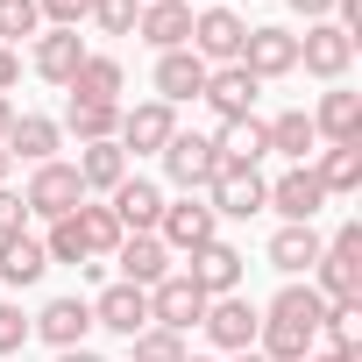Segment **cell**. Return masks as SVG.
<instances>
[{"instance_id":"1","label":"cell","mask_w":362,"mask_h":362,"mask_svg":"<svg viewBox=\"0 0 362 362\" xmlns=\"http://www.w3.org/2000/svg\"><path fill=\"white\" fill-rule=\"evenodd\" d=\"M320 320H327V298L313 284H284L256 320V355L263 362H305L320 348Z\"/></svg>"},{"instance_id":"2","label":"cell","mask_w":362,"mask_h":362,"mask_svg":"<svg viewBox=\"0 0 362 362\" xmlns=\"http://www.w3.org/2000/svg\"><path fill=\"white\" fill-rule=\"evenodd\" d=\"M121 249V221H114V206H78V214H64V221H50V235H43V256L50 263H100V256H114Z\"/></svg>"},{"instance_id":"3","label":"cell","mask_w":362,"mask_h":362,"mask_svg":"<svg viewBox=\"0 0 362 362\" xmlns=\"http://www.w3.org/2000/svg\"><path fill=\"white\" fill-rule=\"evenodd\" d=\"M327 305H348V298H362V228L348 221L327 249H320V263H313V277H305Z\"/></svg>"},{"instance_id":"4","label":"cell","mask_w":362,"mask_h":362,"mask_svg":"<svg viewBox=\"0 0 362 362\" xmlns=\"http://www.w3.org/2000/svg\"><path fill=\"white\" fill-rule=\"evenodd\" d=\"M199 199L214 206V221H256V214L270 206V177H263L256 163H221L214 185H206Z\"/></svg>"},{"instance_id":"5","label":"cell","mask_w":362,"mask_h":362,"mask_svg":"<svg viewBox=\"0 0 362 362\" xmlns=\"http://www.w3.org/2000/svg\"><path fill=\"white\" fill-rule=\"evenodd\" d=\"M242 43H249V22L235 15V8H199L192 15V57L206 64V71H221V64H242Z\"/></svg>"},{"instance_id":"6","label":"cell","mask_w":362,"mask_h":362,"mask_svg":"<svg viewBox=\"0 0 362 362\" xmlns=\"http://www.w3.org/2000/svg\"><path fill=\"white\" fill-rule=\"evenodd\" d=\"M22 206L36 214V221H64V214H78L86 206V185H78V170L71 163H36L29 170V192H22Z\"/></svg>"},{"instance_id":"7","label":"cell","mask_w":362,"mask_h":362,"mask_svg":"<svg viewBox=\"0 0 362 362\" xmlns=\"http://www.w3.org/2000/svg\"><path fill=\"white\" fill-rule=\"evenodd\" d=\"M206 320V291L185 277V270H170L163 284H149V327H163V334H192Z\"/></svg>"},{"instance_id":"8","label":"cell","mask_w":362,"mask_h":362,"mask_svg":"<svg viewBox=\"0 0 362 362\" xmlns=\"http://www.w3.org/2000/svg\"><path fill=\"white\" fill-rule=\"evenodd\" d=\"M214 170H221L214 135H185V128H177V135L163 142V177H170L177 192H206V185H214Z\"/></svg>"},{"instance_id":"9","label":"cell","mask_w":362,"mask_h":362,"mask_svg":"<svg viewBox=\"0 0 362 362\" xmlns=\"http://www.w3.org/2000/svg\"><path fill=\"white\" fill-rule=\"evenodd\" d=\"M348 64H355V36H348V29H334V22H305V36H298V71H313V78L341 86V78H348Z\"/></svg>"},{"instance_id":"10","label":"cell","mask_w":362,"mask_h":362,"mask_svg":"<svg viewBox=\"0 0 362 362\" xmlns=\"http://www.w3.org/2000/svg\"><path fill=\"white\" fill-rule=\"evenodd\" d=\"M214 235H221V221H214V206H206L199 192L163 199V221H156V242H163V249L192 256V249H199V242H214Z\"/></svg>"},{"instance_id":"11","label":"cell","mask_w":362,"mask_h":362,"mask_svg":"<svg viewBox=\"0 0 362 362\" xmlns=\"http://www.w3.org/2000/svg\"><path fill=\"white\" fill-rule=\"evenodd\" d=\"M177 135V107H163V100H142V107H121V128H114V142L121 149H135V156H163V142Z\"/></svg>"},{"instance_id":"12","label":"cell","mask_w":362,"mask_h":362,"mask_svg":"<svg viewBox=\"0 0 362 362\" xmlns=\"http://www.w3.org/2000/svg\"><path fill=\"white\" fill-rule=\"evenodd\" d=\"M242 263H249V256H242L235 242H221V235H214V242H199V249H192L185 277H192L206 298H228V291H242Z\"/></svg>"},{"instance_id":"13","label":"cell","mask_w":362,"mask_h":362,"mask_svg":"<svg viewBox=\"0 0 362 362\" xmlns=\"http://www.w3.org/2000/svg\"><path fill=\"white\" fill-rule=\"evenodd\" d=\"M86 334H93V298H50L29 320V341H50L57 355L64 348H86Z\"/></svg>"},{"instance_id":"14","label":"cell","mask_w":362,"mask_h":362,"mask_svg":"<svg viewBox=\"0 0 362 362\" xmlns=\"http://www.w3.org/2000/svg\"><path fill=\"white\" fill-rule=\"evenodd\" d=\"M256 320H263V313H256L242 291H228V298H206V320H199V327H206L214 348L242 355V348H256Z\"/></svg>"},{"instance_id":"15","label":"cell","mask_w":362,"mask_h":362,"mask_svg":"<svg viewBox=\"0 0 362 362\" xmlns=\"http://www.w3.org/2000/svg\"><path fill=\"white\" fill-rule=\"evenodd\" d=\"M327 206L313 163H291L284 177H270V214H284V228H313V214Z\"/></svg>"},{"instance_id":"16","label":"cell","mask_w":362,"mask_h":362,"mask_svg":"<svg viewBox=\"0 0 362 362\" xmlns=\"http://www.w3.org/2000/svg\"><path fill=\"white\" fill-rule=\"evenodd\" d=\"M135 36H142L156 57H163V50H185V43H192V0H142Z\"/></svg>"},{"instance_id":"17","label":"cell","mask_w":362,"mask_h":362,"mask_svg":"<svg viewBox=\"0 0 362 362\" xmlns=\"http://www.w3.org/2000/svg\"><path fill=\"white\" fill-rule=\"evenodd\" d=\"M242 71H256V78H291V71H298V36L277 29V22L249 29V43H242Z\"/></svg>"},{"instance_id":"18","label":"cell","mask_w":362,"mask_h":362,"mask_svg":"<svg viewBox=\"0 0 362 362\" xmlns=\"http://www.w3.org/2000/svg\"><path fill=\"white\" fill-rule=\"evenodd\" d=\"M107 206H114L121 235H156V221H163V192L149 185V177H121V185L107 192Z\"/></svg>"},{"instance_id":"19","label":"cell","mask_w":362,"mask_h":362,"mask_svg":"<svg viewBox=\"0 0 362 362\" xmlns=\"http://www.w3.org/2000/svg\"><path fill=\"white\" fill-rule=\"evenodd\" d=\"M256 93H263V78L256 71H242V64H221V71H206V107L221 114V121H242V114H256Z\"/></svg>"},{"instance_id":"20","label":"cell","mask_w":362,"mask_h":362,"mask_svg":"<svg viewBox=\"0 0 362 362\" xmlns=\"http://www.w3.org/2000/svg\"><path fill=\"white\" fill-rule=\"evenodd\" d=\"M313 135H320V142H362V93L327 86L320 107H313Z\"/></svg>"},{"instance_id":"21","label":"cell","mask_w":362,"mask_h":362,"mask_svg":"<svg viewBox=\"0 0 362 362\" xmlns=\"http://www.w3.org/2000/svg\"><path fill=\"white\" fill-rule=\"evenodd\" d=\"M114 263H121V284H135V291H149V284L170 277V249H163L156 235H121Z\"/></svg>"},{"instance_id":"22","label":"cell","mask_w":362,"mask_h":362,"mask_svg":"<svg viewBox=\"0 0 362 362\" xmlns=\"http://www.w3.org/2000/svg\"><path fill=\"white\" fill-rule=\"evenodd\" d=\"M93 327H107V334H142L149 327V291H135V284H107L100 298H93Z\"/></svg>"},{"instance_id":"23","label":"cell","mask_w":362,"mask_h":362,"mask_svg":"<svg viewBox=\"0 0 362 362\" xmlns=\"http://www.w3.org/2000/svg\"><path fill=\"white\" fill-rule=\"evenodd\" d=\"M57 142H64V128L50 121V114H15V128H8V142H0V149H8L15 163H50L57 156Z\"/></svg>"},{"instance_id":"24","label":"cell","mask_w":362,"mask_h":362,"mask_svg":"<svg viewBox=\"0 0 362 362\" xmlns=\"http://www.w3.org/2000/svg\"><path fill=\"white\" fill-rule=\"evenodd\" d=\"M29 64H36V78H50V86H71V71L86 64V43H78V29H43V36H36V50H29Z\"/></svg>"},{"instance_id":"25","label":"cell","mask_w":362,"mask_h":362,"mask_svg":"<svg viewBox=\"0 0 362 362\" xmlns=\"http://www.w3.org/2000/svg\"><path fill=\"white\" fill-rule=\"evenodd\" d=\"M121 86H128V71H121V57H107V50H86V64L71 71V100H100V107H121Z\"/></svg>"},{"instance_id":"26","label":"cell","mask_w":362,"mask_h":362,"mask_svg":"<svg viewBox=\"0 0 362 362\" xmlns=\"http://www.w3.org/2000/svg\"><path fill=\"white\" fill-rule=\"evenodd\" d=\"M320 249H327V242H320V228H277L263 256H270V270H284V277L298 284V277H313V263H320Z\"/></svg>"},{"instance_id":"27","label":"cell","mask_w":362,"mask_h":362,"mask_svg":"<svg viewBox=\"0 0 362 362\" xmlns=\"http://www.w3.org/2000/svg\"><path fill=\"white\" fill-rule=\"evenodd\" d=\"M199 93H206V64H199L192 50H163V57H156V100H163V107L199 100Z\"/></svg>"},{"instance_id":"28","label":"cell","mask_w":362,"mask_h":362,"mask_svg":"<svg viewBox=\"0 0 362 362\" xmlns=\"http://www.w3.org/2000/svg\"><path fill=\"white\" fill-rule=\"evenodd\" d=\"M320 163H313V177H320V192L334 199V192H362V142H327V149H313Z\"/></svg>"},{"instance_id":"29","label":"cell","mask_w":362,"mask_h":362,"mask_svg":"<svg viewBox=\"0 0 362 362\" xmlns=\"http://www.w3.org/2000/svg\"><path fill=\"white\" fill-rule=\"evenodd\" d=\"M71 170H78V185H86V192H114L121 177H128V149H121V142H86Z\"/></svg>"},{"instance_id":"30","label":"cell","mask_w":362,"mask_h":362,"mask_svg":"<svg viewBox=\"0 0 362 362\" xmlns=\"http://www.w3.org/2000/svg\"><path fill=\"white\" fill-rule=\"evenodd\" d=\"M263 128H270V149H277V156H291V163H313L320 135H313V114H305V107H284V114H270Z\"/></svg>"},{"instance_id":"31","label":"cell","mask_w":362,"mask_h":362,"mask_svg":"<svg viewBox=\"0 0 362 362\" xmlns=\"http://www.w3.org/2000/svg\"><path fill=\"white\" fill-rule=\"evenodd\" d=\"M214 149H221V163H263V156H270V128H263L256 114H242V121H221Z\"/></svg>"},{"instance_id":"32","label":"cell","mask_w":362,"mask_h":362,"mask_svg":"<svg viewBox=\"0 0 362 362\" xmlns=\"http://www.w3.org/2000/svg\"><path fill=\"white\" fill-rule=\"evenodd\" d=\"M43 270H50V256H43L36 235H8V242H0V284H15V291H22V284H36Z\"/></svg>"},{"instance_id":"33","label":"cell","mask_w":362,"mask_h":362,"mask_svg":"<svg viewBox=\"0 0 362 362\" xmlns=\"http://www.w3.org/2000/svg\"><path fill=\"white\" fill-rule=\"evenodd\" d=\"M57 128H71V135H78V149H86V142H114V128H121V107H100V100H71Z\"/></svg>"},{"instance_id":"34","label":"cell","mask_w":362,"mask_h":362,"mask_svg":"<svg viewBox=\"0 0 362 362\" xmlns=\"http://www.w3.org/2000/svg\"><path fill=\"white\" fill-rule=\"evenodd\" d=\"M320 341H327L334 355H362V298H348V305H327V320H320Z\"/></svg>"},{"instance_id":"35","label":"cell","mask_w":362,"mask_h":362,"mask_svg":"<svg viewBox=\"0 0 362 362\" xmlns=\"http://www.w3.org/2000/svg\"><path fill=\"white\" fill-rule=\"evenodd\" d=\"M22 36H43V15H36V0H0V43H22Z\"/></svg>"},{"instance_id":"36","label":"cell","mask_w":362,"mask_h":362,"mask_svg":"<svg viewBox=\"0 0 362 362\" xmlns=\"http://www.w3.org/2000/svg\"><path fill=\"white\" fill-rule=\"evenodd\" d=\"M135 15H142V0H93V29L100 36H135Z\"/></svg>"},{"instance_id":"37","label":"cell","mask_w":362,"mask_h":362,"mask_svg":"<svg viewBox=\"0 0 362 362\" xmlns=\"http://www.w3.org/2000/svg\"><path fill=\"white\" fill-rule=\"evenodd\" d=\"M135 362H185V334L142 327V334H135Z\"/></svg>"},{"instance_id":"38","label":"cell","mask_w":362,"mask_h":362,"mask_svg":"<svg viewBox=\"0 0 362 362\" xmlns=\"http://www.w3.org/2000/svg\"><path fill=\"white\" fill-rule=\"evenodd\" d=\"M22 348H29V313L0 298V355H22Z\"/></svg>"},{"instance_id":"39","label":"cell","mask_w":362,"mask_h":362,"mask_svg":"<svg viewBox=\"0 0 362 362\" xmlns=\"http://www.w3.org/2000/svg\"><path fill=\"white\" fill-rule=\"evenodd\" d=\"M36 15H43L50 29H78V22L93 15V0H36Z\"/></svg>"},{"instance_id":"40","label":"cell","mask_w":362,"mask_h":362,"mask_svg":"<svg viewBox=\"0 0 362 362\" xmlns=\"http://www.w3.org/2000/svg\"><path fill=\"white\" fill-rule=\"evenodd\" d=\"M8 235H29V206H22V192L0 185V242H8Z\"/></svg>"},{"instance_id":"41","label":"cell","mask_w":362,"mask_h":362,"mask_svg":"<svg viewBox=\"0 0 362 362\" xmlns=\"http://www.w3.org/2000/svg\"><path fill=\"white\" fill-rule=\"evenodd\" d=\"M15 78H22V50H8V43H0V100L15 93Z\"/></svg>"},{"instance_id":"42","label":"cell","mask_w":362,"mask_h":362,"mask_svg":"<svg viewBox=\"0 0 362 362\" xmlns=\"http://www.w3.org/2000/svg\"><path fill=\"white\" fill-rule=\"evenodd\" d=\"M291 15H305V22H327V15H334V0H291Z\"/></svg>"},{"instance_id":"43","label":"cell","mask_w":362,"mask_h":362,"mask_svg":"<svg viewBox=\"0 0 362 362\" xmlns=\"http://www.w3.org/2000/svg\"><path fill=\"white\" fill-rule=\"evenodd\" d=\"M305 362H362V355H334V348H313Z\"/></svg>"},{"instance_id":"44","label":"cell","mask_w":362,"mask_h":362,"mask_svg":"<svg viewBox=\"0 0 362 362\" xmlns=\"http://www.w3.org/2000/svg\"><path fill=\"white\" fill-rule=\"evenodd\" d=\"M8 128H15V100H0V142H8Z\"/></svg>"},{"instance_id":"45","label":"cell","mask_w":362,"mask_h":362,"mask_svg":"<svg viewBox=\"0 0 362 362\" xmlns=\"http://www.w3.org/2000/svg\"><path fill=\"white\" fill-rule=\"evenodd\" d=\"M57 362H100V355H93V348H64Z\"/></svg>"},{"instance_id":"46","label":"cell","mask_w":362,"mask_h":362,"mask_svg":"<svg viewBox=\"0 0 362 362\" xmlns=\"http://www.w3.org/2000/svg\"><path fill=\"white\" fill-rule=\"evenodd\" d=\"M8 170H15V156H8V149H0V185H8Z\"/></svg>"},{"instance_id":"47","label":"cell","mask_w":362,"mask_h":362,"mask_svg":"<svg viewBox=\"0 0 362 362\" xmlns=\"http://www.w3.org/2000/svg\"><path fill=\"white\" fill-rule=\"evenodd\" d=\"M235 362H263V355H256V348H242V355H235Z\"/></svg>"},{"instance_id":"48","label":"cell","mask_w":362,"mask_h":362,"mask_svg":"<svg viewBox=\"0 0 362 362\" xmlns=\"http://www.w3.org/2000/svg\"><path fill=\"white\" fill-rule=\"evenodd\" d=\"M185 362H214V355H185Z\"/></svg>"},{"instance_id":"49","label":"cell","mask_w":362,"mask_h":362,"mask_svg":"<svg viewBox=\"0 0 362 362\" xmlns=\"http://www.w3.org/2000/svg\"><path fill=\"white\" fill-rule=\"evenodd\" d=\"M206 8H221V0H206Z\"/></svg>"}]
</instances>
